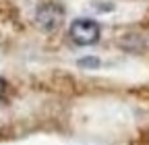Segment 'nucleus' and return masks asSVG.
<instances>
[{
	"label": "nucleus",
	"mask_w": 149,
	"mask_h": 145,
	"mask_svg": "<svg viewBox=\"0 0 149 145\" xmlns=\"http://www.w3.org/2000/svg\"><path fill=\"white\" fill-rule=\"evenodd\" d=\"M102 29L93 19H77L70 25V40L77 46H93L100 42Z\"/></svg>",
	"instance_id": "obj_1"
},
{
	"label": "nucleus",
	"mask_w": 149,
	"mask_h": 145,
	"mask_svg": "<svg viewBox=\"0 0 149 145\" xmlns=\"http://www.w3.org/2000/svg\"><path fill=\"white\" fill-rule=\"evenodd\" d=\"M64 21V10L60 4L56 2H46L37 8V15H35V23L40 29H44L46 33H52L56 29H60Z\"/></svg>",
	"instance_id": "obj_2"
},
{
	"label": "nucleus",
	"mask_w": 149,
	"mask_h": 145,
	"mask_svg": "<svg viewBox=\"0 0 149 145\" xmlns=\"http://www.w3.org/2000/svg\"><path fill=\"white\" fill-rule=\"evenodd\" d=\"M100 64H102V60L97 56H85V58L79 60L81 68H100Z\"/></svg>",
	"instance_id": "obj_3"
},
{
	"label": "nucleus",
	"mask_w": 149,
	"mask_h": 145,
	"mask_svg": "<svg viewBox=\"0 0 149 145\" xmlns=\"http://www.w3.org/2000/svg\"><path fill=\"white\" fill-rule=\"evenodd\" d=\"M4 87H6V83H4V79H0V96L4 93Z\"/></svg>",
	"instance_id": "obj_4"
}]
</instances>
